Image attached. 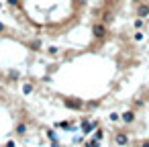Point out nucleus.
I'll return each instance as SVG.
<instances>
[{"mask_svg":"<svg viewBox=\"0 0 149 147\" xmlns=\"http://www.w3.org/2000/svg\"><path fill=\"white\" fill-rule=\"evenodd\" d=\"M82 100H74V98H65V106L68 108H74V110H80L82 108Z\"/></svg>","mask_w":149,"mask_h":147,"instance_id":"1","label":"nucleus"},{"mask_svg":"<svg viewBox=\"0 0 149 147\" xmlns=\"http://www.w3.org/2000/svg\"><path fill=\"white\" fill-rule=\"evenodd\" d=\"M147 15H149V6H147V4H139V6H137V17H139V19H145Z\"/></svg>","mask_w":149,"mask_h":147,"instance_id":"2","label":"nucleus"},{"mask_svg":"<svg viewBox=\"0 0 149 147\" xmlns=\"http://www.w3.org/2000/svg\"><path fill=\"white\" fill-rule=\"evenodd\" d=\"M92 31H94V37H98V39L106 35V27H104V25H94Z\"/></svg>","mask_w":149,"mask_h":147,"instance_id":"3","label":"nucleus"},{"mask_svg":"<svg viewBox=\"0 0 149 147\" xmlns=\"http://www.w3.org/2000/svg\"><path fill=\"white\" fill-rule=\"evenodd\" d=\"M125 123H133L135 121V112H131V110H127V112H123V116H120Z\"/></svg>","mask_w":149,"mask_h":147,"instance_id":"4","label":"nucleus"},{"mask_svg":"<svg viewBox=\"0 0 149 147\" xmlns=\"http://www.w3.org/2000/svg\"><path fill=\"white\" fill-rule=\"evenodd\" d=\"M116 143H118V145H127V143H129V137L123 135V133H118V135H116Z\"/></svg>","mask_w":149,"mask_h":147,"instance_id":"5","label":"nucleus"},{"mask_svg":"<svg viewBox=\"0 0 149 147\" xmlns=\"http://www.w3.org/2000/svg\"><path fill=\"white\" fill-rule=\"evenodd\" d=\"M23 92H25V94H31V92H33V86H31V84H25V86H23Z\"/></svg>","mask_w":149,"mask_h":147,"instance_id":"6","label":"nucleus"},{"mask_svg":"<svg viewBox=\"0 0 149 147\" xmlns=\"http://www.w3.org/2000/svg\"><path fill=\"white\" fill-rule=\"evenodd\" d=\"M25 131H27L25 125H19V127H17V133H19V135H25Z\"/></svg>","mask_w":149,"mask_h":147,"instance_id":"7","label":"nucleus"},{"mask_svg":"<svg viewBox=\"0 0 149 147\" xmlns=\"http://www.w3.org/2000/svg\"><path fill=\"white\" fill-rule=\"evenodd\" d=\"M135 27H137V29H141V27H143V19H139V21L135 23Z\"/></svg>","mask_w":149,"mask_h":147,"instance_id":"8","label":"nucleus"},{"mask_svg":"<svg viewBox=\"0 0 149 147\" xmlns=\"http://www.w3.org/2000/svg\"><path fill=\"white\" fill-rule=\"evenodd\" d=\"M143 39V33H135V41H141Z\"/></svg>","mask_w":149,"mask_h":147,"instance_id":"9","label":"nucleus"},{"mask_svg":"<svg viewBox=\"0 0 149 147\" xmlns=\"http://www.w3.org/2000/svg\"><path fill=\"white\" fill-rule=\"evenodd\" d=\"M8 4H13V6H17V4H19V0H8Z\"/></svg>","mask_w":149,"mask_h":147,"instance_id":"10","label":"nucleus"},{"mask_svg":"<svg viewBox=\"0 0 149 147\" xmlns=\"http://www.w3.org/2000/svg\"><path fill=\"white\" fill-rule=\"evenodd\" d=\"M141 147H149V141H145V143H141Z\"/></svg>","mask_w":149,"mask_h":147,"instance_id":"11","label":"nucleus"},{"mask_svg":"<svg viewBox=\"0 0 149 147\" xmlns=\"http://www.w3.org/2000/svg\"><path fill=\"white\" fill-rule=\"evenodd\" d=\"M0 31H4V25H2V23H0Z\"/></svg>","mask_w":149,"mask_h":147,"instance_id":"12","label":"nucleus"}]
</instances>
